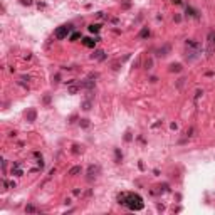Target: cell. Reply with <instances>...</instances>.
<instances>
[{"label":"cell","mask_w":215,"mask_h":215,"mask_svg":"<svg viewBox=\"0 0 215 215\" xmlns=\"http://www.w3.org/2000/svg\"><path fill=\"white\" fill-rule=\"evenodd\" d=\"M118 203L125 205L126 208H130V210H141L145 207L143 198L138 193H128V192H123L118 195Z\"/></svg>","instance_id":"6da1fadb"},{"label":"cell","mask_w":215,"mask_h":215,"mask_svg":"<svg viewBox=\"0 0 215 215\" xmlns=\"http://www.w3.org/2000/svg\"><path fill=\"white\" fill-rule=\"evenodd\" d=\"M207 56H212L215 52V30H208V35H207Z\"/></svg>","instance_id":"7a4b0ae2"},{"label":"cell","mask_w":215,"mask_h":215,"mask_svg":"<svg viewBox=\"0 0 215 215\" xmlns=\"http://www.w3.org/2000/svg\"><path fill=\"white\" fill-rule=\"evenodd\" d=\"M71 30H72V25H61V27L56 29L54 35H56L57 39H64V37H67V34Z\"/></svg>","instance_id":"3957f363"},{"label":"cell","mask_w":215,"mask_h":215,"mask_svg":"<svg viewBox=\"0 0 215 215\" xmlns=\"http://www.w3.org/2000/svg\"><path fill=\"white\" fill-rule=\"evenodd\" d=\"M170 44H165V45H161L160 49H156V56L158 57H166L168 54H170Z\"/></svg>","instance_id":"277c9868"},{"label":"cell","mask_w":215,"mask_h":215,"mask_svg":"<svg viewBox=\"0 0 215 215\" xmlns=\"http://www.w3.org/2000/svg\"><path fill=\"white\" fill-rule=\"evenodd\" d=\"M97 173H99V166H97V165H89V168H87V178L92 180Z\"/></svg>","instance_id":"5b68a950"},{"label":"cell","mask_w":215,"mask_h":215,"mask_svg":"<svg viewBox=\"0 0 215 215\" xmlns=\"http://www.w3.org/2000/svg\"><path fill=\"white\" fill-rule=\"evenodd\" d=\"M35 118H37V111H35L34 108H32V109H29L27 113H25V119H27L29 123H34Z\"/></svg>","instance_id":"8992f818"},{"label":"cell","mask_w":215,"mask_h":215,"mask_svg":"<svg viewBox=\"0 0 215 215\" xmlns=\"http://www.w3.org/2000/svg\"><path fill=\"white\" fill-rule=\"evenodd\" d=\"M91 59H99V61H104V59H106V54H104V51L97 49V51H94L92 54H91Z\"/></svg>","instance_id":"52a82bcc"},{"label":"cell","mask_w":215,"mask_h":215,"mask_svg":"<svg viewBox=\"0 0 215 215\" xmlns=\"http://www.w3.org/2000/svg\"><path fill=\"white\" fill-rule=\"evenodd\" d=\"M185 14L190 15V17H193V19H200V12L195 10L193 7H187V9H185Z\"/></svg>","instance_id":"ba28073f"},{"label":"cell","mask_w":215,"mask_h":215,"mask_svg":"<svg viewBox=\"0 0 215 215\" xmlns=\"http://www.w3.org/2000/svg\"><path fill=\"white\" fill-rule=\"evenodd\" d=\"M12 175H15V176H22L24 175V171L20 170V165H19V163L14 165V168H12Z\"/></svg>","instance_id":"9c48e42d"},{"label":"cell","mask_w":215,"mask_h":215,"mask_svg":"<svg viewBox=\"0 0 215 215\" xmlns=\"http://www.w3.org/2000/svg\"><path fill=\"white\" fill-rule=\"evenodd\" d=\"M96 42L97 40H92V39H89V37H84V39H82V44H84L86 47H94Z\"/></svg>","instance_id":"30bf717a"},{"label":"cell","mask_w":215,"mask_h":215,"mask_svg":"<svg viewBox=\"0 0 215 215\" xmlns=\"http://www.w3.org/2000/svg\"><path fill=\"white\" fill-rule=\"evenodd\" d=\"M148 35H150V29H148V27H143L141 30H140V34H138V37H140V39H146Z\"/></svg>","instance_id":"8fae6325"},{"label":"cell","mask_w":215,"mask_h":215,"mask_svg":"<svg viewBox=\"0 0 215 215\" xmlns=\"http://www.w3.org/2000/svg\"><path fill=\"white\" fill-rule=\"evenodd\" d=\"M81 171H82V168H81V166H72V168L69 170V173H67V175H71V176H76V175H79Z\"/></svg>","instance_id":"7c38bea8"},{"label":"cell","mask_w":215,"mask_h":215,"mask_svg":"<svg viewBox=\"0 0 215 215\" xmlns=\"http://www.w3.org/2000/svg\"><path fill=\"white\" fill-rule=\"evenodd\" d=\"M181 69H183V67H181V64H178V62H176V64L175 62L170 64V71H171V72H180Z\"/></svg>","instance_id":"4fadbf2b"},{"label":"cell","mask_w":215,"mask_h":215,"mask_svg":"<svg viewBox=\"0 0 215 215\" xmlns=\"http://www.w3.org/2000/svg\"><path fill=\"white\" fill-rule=\"evenodd\" d=\"M79 89H81V86H79V84L74 86V82H72V84H69V94H76V92H77Z\"/></svg>","instance_id":"5bb4252c"},{"label":"cell","mask_w":215,"mask_h":215,"mask_svg":"<svg viewBox=\"0 0 215 215\" xmlns=\"http://www.w3.org/2000/svg\"><path fill=\"white\" fill-rule=\"evenodd\" d=\"M91 106H92V101H91V99H86V101L82 102V106H81V108H82L84 111H89Z\"/></svg>","instance_id":"9a60e30c"},{"label":"cell","mask_w":215,"mask_h":215,"mask_svg":"<svg viewBox=\"0 0 215 215\" xmlns=\"http://www.w3.org/2000/svg\"><path fill=\"white\" fill-rule=\"evenodd\" d=\"M99 29H101L99 24H91L89 25V32H99Z\"/></svg>","instance_id":"2e32d148"},{"label":"cell","mask_w":215,"mask_h":215,"mask_svg":"<svg viewBox=\"0 0 215 215\" xmlns=\"http://www.w3.org/2000/svg\"><path fill=\"white\" fill-rule=\"evenodd\" d=\"M72 153H74V155L82 153V146H79V145H72Z\"/></svg>","instance_id":"e0dca14e"},{"label":"cell","mask_w":215,"mask_h":215,"mask_svg":"<svg viewBox=\"0 0 215 215\" xmlns=\"http://www.w3.org/2000/svg\"><path fill=\"white\" fill-rule=\"evenodd\" d=\"M114 155H116V163H121V160H123V155H121V151H119L118 148L114 150Z\"/></svg>","instance_id":"ac0fdd59"},{"label":"cell","mask_w":215,"mask_h":215,"mask_svg":"<svg viewBox=\"0 0 215 215\" xmlns=\"http://www.w3.org/2000/svg\"><path fill=\"white\" fill-rule=\"evenodd\" d=\"M37 212V208H35L34 205H27L25 207V213H35Z\"/></svg>","instance_id":"d6986e66"},{"label":"cell","mask_w":215,"mask_h":215,"mask_svg":"<svg viewBox=\"0 0 215 215\" xmlns=\"http://www.w3.org/2000/svg\"><path fill=\"white\" fill-rule=\"evenodd\" d=\"M145 67H146V69H151L153 67V59H146V61H145Z\"/></svg>","instance_id":"ffe728a7"},{"label":"cell","mask_w":215,"mask_h":215,"mask_svg":"<svg viewBox=\"0 0 215 215\" xmlns=\"http://www.w3.org/2000/svg\"><path fill=\"white\" fill-rule=\"evenodd\" d=\"M79 125L82 126V128H89V119H81Z\"/></svg>","instance_id":"44dd1931"},{"label":"cell","mask_w":215,"mask_h":215,"mask_svg":"<svg viewBox=\"0 0 215 215\" xmlns=\"http://www.w3.org/2000/svg\"><path fill=\"white\" fill-rule=\"evenodd\" d=\"M131 138H133V136H131V133H130V131H126V135H125V141H131Z\"/></svg>","instance_id":"7402d4cb"},{"label":"cell","mask_w":215,"mask_h":215,"mask_svg":"<svg viewBox=\"0 0 215 215\" xmlns=\"http://www.w3.org/2000/svg\"><path fill=\"white\" fill-rule=\"evenodd\" d=\"M97 77H99V74L97 72H91L89 74V79H97Z\"/></svg>","instance_id":"603a6c76"},{"label":"cell","mask_w":215,"mask_h":215,"mask_svg":"<svg viewBox=\"0 0 215 215\" xmlns=\"http://www.w3.org/2000/svg\"><path fill=\"white\" fill-rule=\"evenodd\" d=\"M193 128H190V130H187V133H185V135H187V138H190V136H193Z\"/></svg>","instance_id":"cb8c5ba5"},{"label":"cell","mask_w":215,"mask_h":215,"mask_svg":"<svg viewBox=\"0 0 215 215\" xmlns=\"http://www.w3.org/2000/svg\"><path fill=\"white\" fill-rule=\"evenodd\" d=\"M160 190H163V192H168V190H170V188H168V185H166V183H163V185H161V187H160Z\"/></svg>","instance_id":"d4e9b609"},{"label":"cell","mask_w":215,"mask_h":215,"mask_svg":"<svg viewBox=\"0 0 215 215\" xmlns=\"http://www.w3.org/2000/svg\"><path fill=\"white\" fill-rule=\"evenodd\" d=\"M76 39H79V32H74V34L71 35V40H76Z\"/></svg>","instance_id":"484cf974"},{"label":"cell","mask_w":215,"mask_h":215,"mask_svg":"<svg viewBox=\"0 0 215 215\" xmlns=\"http://www.w3.org/2000/svg\"><path fill=\"white\" fill-rule=\"evenodd\" d=\"M183 82H185V79L181 77V79H178V82H176V87H181L183 86Z\"/></svg>","instance_id":"4316f807"},{"label":"cell","mask_w":215,"mask_h":215,"mask_svg":"<svg viewBox=\"0 0 215 215\" xmlns=\"http://www.w3.org/2000/svg\"><path fill=\"white\" fill-rule=\"evenodd\" d=\"M202 94H203V92H202V91H197V92H195V101H198V97L202 96Z\"/></svg>","instance_id":"83f0119b"},{"label":"cell","mask_w":215,"mask_h":215,"mask_svg":"<svg viewBox=\"0 0 215 215\" xmlns=\"http://www.w3.org/2000/svg\"><path fill=\"white\" fill-rule=\"evenodd\" d=\"M96 15H97L99 19H106V15H104V12H97Z\"/></svg>","instance_id":"f1b7e54d"},{"label":"cell","mask_w":215,"mask_h":215,"mask_svg":"<svg viewBox=\"0 0 215 215\" xmlns=\"http://www.w3.org/2000/svg\"><path fill=\"white\" fill-rule=\"evenodd\" d=\"M130 7H131L130 2H125V4H123V9H130Z\"/></svg>","instance_id":"f546056e"},{"label":"cell","mask_w":215,"mask_h":215,"mask_svg":"<svg viewBox=\"0 0 215 215\" xmlns=\"http://www.w3.org/2000/svg\"><path fill=\"white\" fill-rule=\"evenodd\" d=\"M22 4H24V5H30V4H32V0H22Z\"/></svg>","instance_id":"4dcf8cb0"},{"label":"cell","mask_w":215,"mask_h":215,"mask_svg":"<svg viewBox=\"0 0 215 215\" xmlns=\"http://www.w3.org/2000/svg\"><path fill=\"white\" fill-rule=\"evenodd\" d=\"M113 69H114V71H118V69H119V62H114L113 64Z\"/></svg>","instance_id":"1f68e13d"},{"label":"cell","mask_w":215,"mask_h":215,"mask_svg":"<svg viewBox=\"0 0 215 215\" xmlns=\"http://www.w3.org/2000/svg\"><path fill=\"white\" fill-rule=\"evenodd\" d=\"M173 20H175V22H180L181 17H180V15H175V17H173Z\"/></svg>","instance_id":"d6a6232c"},{"label":"cell","mask_w":215,"mask_h":215,"mask_svg":"<svg viewBox=\"0 0 215 215\" xmlns=\"http://www.w3.org/2000/svg\"><path fill=\"white\" fill-rule=\"evenodd\" d=\"M49 101H51V96H45V97H44V102H45V104H47V102H49Z\"/></svg>","instance_id":"836d02e7"}]
</instances>
